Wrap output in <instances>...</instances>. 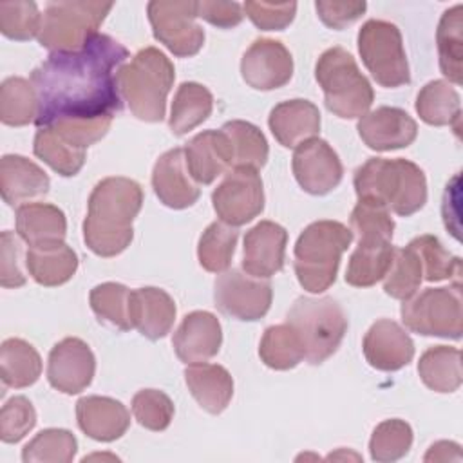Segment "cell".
Here are the masks:
<instances>
[{
    "instance_id": "50",
    "label": "cell",
    "mask_w": 463,
    "mask_h": 463,
    "mask_svg": "<svg viewBox=\"0 0 463 463\" xmlns=\"http://www.w3.org/2000/svg\"><path fill=\"white\" fill-rule=\"evenodd\" d=\"M242 9L246 16L260 29V31H282L286 29L297 13L295 2L284 4H269V2H244Z\"/></svg>"
},
{
    "instance_id": "33",
    "label": "cell",
    "mask_w": 463,
    "mask_h": 463,
    "mask_svg": "<svg viewBox=\"0 0 463 463\" xmlns=\"http://www.w3.org/2000/svg\"><path fill=\"white\" fill-rule=\"evenodd\" d=\"M421 382L436 392H454L463 380L461 353L450 345L429 347L418 362Z\"/></svg>"
},
{
    "instance_id": "34",
    "label": "cell",
    "mask_w": 463,
    "mask_h": 463,
    "mask_svg": "<svg viewBox=\"0 0 463 463\" xmlns=\"http://www.w3.org/2000/svg\"><path fill=\"white\" fill-rule=\"evenodd\" d=\"M42 373L38 351L22 338H7L0 349V376L5 387L22 389L33 385Z\"/></svg>"
},
{
    "instance_id": "7",
    "label": "cell",
    "mask_w": 463,
    "mask_h": 463,
    "mask_svg": "<svg viewBox=\"0 0 463 463\" xmlns=\"http://www.w3.org/2000/svg\"><path fill=\"white\" fill-rule=\"evenodd\" d=\"M286 324L304 347V360L311 365L326 362L340 345L347 331V317L333 297H300L291 306Z\"/></svg>"
},
{
    "instance_id": "25",
    "label": "cell",
    "mask_w": 463,
    "mask_h": 463,
    "mask_svg": "<svg viewBox=\"0 0 463 463\" xmlns=\"http://www.w3.org/2000/svg\"><path fill=\"white\" fill-rule=\"evenodd\" d=\"M49 186V175L27 157L7 154L0 159V192L9 206H22L45 195Z\"/></svg>"
},
{
    "instance_id": "54",
    "label": "cell",
    "mask_w": 463,
    "mask_h": 463,
    "mask_svg": "<svg viewBox=\"0 0 463 463\" xmlns=\"http://www.w3.org/2000/svg\"><path fill=\"white\" fill-rule=\"evenodd\" d=\"M450 459L454 461L461 459L459 445L454 441H438L425 454V461H450Z\"/></svg>"
},
{
    "instance_id": "14",
    "label": "cell",
    "mask_w": 463,
    "mask_h": 463,
    "mask_svg": "<svg viewBox=\"0 0 463 463\" xmlns=\"http://www.w3.org/2000/svg\"><path fill=\"white\" fill-rule=\"evenodd\" d=\"M293 174L304 192L326 195L335 190L344 175L338 154L324 139L313 137L300 143L293 154Z\"/></svg>"
},
{
    "instance_id": "11",
    "label": "cell",
    "mask_w": 463,
    "mask_h": 463,
    "mask_svg": "<svg viewBox=\"0 0 463 463\" xmlns=\"http://www.w3.org/2000/svg\"><path fill=\"white\" fill-rule=\"evenodd\" d=\"M154 38L179 58L194 56L204 43V31L197 18V2L154 0L146 7Z\"/></svg>"
},
{
    "instance_id": "47",
    "label": "cell",
    "mask_w": 463,
    "mask_h": 463,
    "mask_svg": "<svg viewBox=\"0 0 463 463\" xmlns=\"http://www.w3.org/2000/svg\"><path fill=\"white\" fill-rule=\"evenodd\" d=\"M351 228L358 241H392L394 221L385 206L358 199L351 212Z\"/></svg>"
},
{
    "instance_id": "36",
    "label": "cell",
    "mask_w": 463,
    "mask_h": 463,
    "mask_svg": "<svg viewBox=\"0 0 463 463\" xmlns=\"http://www.w3.org/2000/svg\"><path fill=\"white\" fill-rule=\"evenodd\" d=\"M463 7L461 4L447 9L441 14L436 40H438V52H439V69L449 81L461 85L463 81Z\"/></svg>"
},
{
    "instance_id": "15",
    "label": "cell",
    "mask_w": 463,
    "mask_h": 463,
    "mask_svg": "<svg viewBox=\"0 0 463 463\" xmlns=\"http://www.w3.org/2000/svg\"><path fill=\"white\" fill-rule=\"evenodd\" d=\"M242 80L255 90L284 87L293 76V58L279 40H255L241 60Z\"/></svg>"
},
{
    "instance_id": "30",
    "label": "cell",
    "mask_w": 463,
    "mask_h": 463,
    "mask_svg": "<svg viewBox=\"0 0 463 463\" xmlns=\"http://www.w3.org/2000/svg\"><path fill=\"white\" fill-rule=\"evenodd\" d=\"M34 156L63 177L76 175L85 165L87 148L80 146L52 125L40 127L33 145Z\"/></svg>"
},
{
    "instance_id": "53",
    "label": "cell",
    "mask_w": 463,
    "mask_h": 463,
    "mask_svg": "<svg viewBox=\"0 0 463 463\" xmlns=\"http://www.w3.org/2000/svg\"><path fill=\"white\" fill-rule=\"evenodd\" d=\"M197 16L208 24L230 29L242 22V5L237 2H197Z\"/></svg>"
},
{
    "instance_id": "49",
    "label": "cell",
    "mask_w": 463,
    "mask_h": 463,
    "mask_svg": "<svg viewBox=\"0 0 463 463\" xmlns=\"http://www.w3.org/2000/svg\"><path fill=\"white\" fill-rule=\"evenodd\" d=\"M36 425V411L25 396L9 398L0 411V439L4 443L20 441Z\"/></svg>"
},
{
    "instance_id": "45",
    "label": "cell",
    "mask_w": 463,
    "mask_h": 463,
    "mask_svg": "<svg viewBox=\"0 0 463 463\" xmlns=\"http://www.w3.org/2000/svg\"><path fill=\"white\" fill-rule=\"evenodd\" d=\"M412 445V429L407 421L392 418L385 420L373 430L369 452L374 461L391 463L402 459Z\"/></svg>"
},
{
    "instance_id": "52",
    "label": "cell",
    "mask_w": 463,
    "mask_h": 463,
    "mask_svg": "<svg viewBox=\"0 0 463 463\" xmlns=\"http://www.w3.org/2000/svg\"><path fill=\"white\" fill-rule=\"evenodd\" d=\"M318 18L324 22V25L331 29H344L345 25L358 20L365 9L367 4L362 0H349V2H331V0H320L315 4Z\"/></svg>"
},
{
    "instance_id": "6",
    "label": "cell",
    "mask_w": 463,
    "mask_h": 463,
    "mask_svg": "<svg viewBox=\"0 0 463 463\" xmlns=\"http://www.w3.org/2000/svg\"><path fill=\"white\" fill-rule=\"evenodd\" d=\"M315 78L324 90L327 110L342 119L362 118L373 105V87L344 47H331L320 54Z\"/></svg>"
},
{
    "instance_id": "39",
    "label": "cell",
    "mask_w": 463,
    "mask_h": 463,
    "mask_svg": "<svg viewBox=\"0 0 463 463\" xmlns=\"http://www.w3.org/2000/svg\"><path fill=\"white\" fill-rule=\"evenodd\" d=\"M239 239V230L222 221L212 222L197 244L199 264L210 273H222L230 268L235 244Z\"/></svg>"
},
{
    "instance_id": "4",
    "label": "cell",
    "mask_w": 463,
    "mask_h": 463,
    "mask_svg": "<svg viewBox=\"0 0 463 463\" xmlns=\"http://www.w3.org/2000/svg\"><path fill=\"white\" fill-rule=\"evenodd\" d=\"M172 61L156 47L141 49L128 63L121 65L116 81L130 112L148 123L165 118L166 96L174 85Z\"/></svg>"
},
{
    "instance_id": "23",
    "label": "cell",
    "mask_w": 463,
    "mask_h": 463,
    "mask_svg": "<svg viewBox=\"0 0 463 463\" xmlns=\"http://www.w3.org/2000/svg\"><path fill=\"white\" fill-rule=\"evenodd\" d=\"M268 125L282 146L297 148L300 143L318 134L320 112L317 105L307 99H288L271 109Z\"/></svg>"
},
{
    "instance_id": "22",
    "label": "cell",
    "mask_w": 463,
    "mask_h": 463,
    "mask_svg": "<svg viewBox=\"0 0 463 463\" xmlns=\"http://www.w3.org/2000/svg\"><path fill=\"white\" fill-rule=\"evenodd\" d=\"M78 427L96 441H114L121 438L128 425L127 407L109 396H83L76 403Z\"/></svg>"
},
{
    "instance_id": "51",
    "label": "cell",
    "mask_w": 463,
    "mask_h": 463,
    "mask_svg": "<svg viewBox=\"0 0 463 463\" xmlns=\"http://www.w3.org/2000/svg\"><path fill=\"white\" fill-rule=\"evenodd\" d=\"M22 244L20 237L5 230L0 235V284L2 288H20L25 284V275L20 269Z\"/></svg>"
},
{
    "instance_id": "42",
    "label": "cell",
    "mask_w": 463,
    "mask_h": 463,
    "mask_svg": "<svg viewBox=\"0 0 463 463\" xmlns=\"http://www.w3.org/2000/svg\"><path fill=\"white\" fill-rule=\"evenodd\" d=\"M130 293L132 289L118 282H103L92 288L89 300L98 320L110 324L121 331L132 329L134 326L130 320Z\"/></svg>"
},
{
    "instance_id": "3",
    "label": "cell",
    "mask_w": 463,
    "mask_h": 463,
    "mask_svg": "<svg viewBox=\"0 0 463 463\" xmlns=\"http://www.w3.org/2000/svg\"><path fill=\"white\" fill-rule=\"evenodd\" d=\"M358 199L373 201L396 215L409 217L427 203V179L423 170L407 159L371 157L354 172Z\"/></svg>"
},
{
    "instance_id": "13",
    "label": "cell",
    "mask_w": 463,
    "mask_h": 463,
    "mask_svg": "<svg viewBox=\"0 0 463 463\" xmlns=\"http://www.w3.org/2000/svg\"><path fill=\"white\" fill-rule=\"evenodd\" d=\"M217 217L230 226H242L264 210L262 179L253 168H233L212 194Z\"/></svg>"
},
{
    "instance_id": "26",
    "label": "cell",
    "mask_w": 463,
    "mask_h": 463,
    "mask_svg": "<svg viewBox=\"0 0 463 463\" xmlns=\"http://www.w3.org/2000/svg\"><path fill=\"white\" fill-rule=\"evenodd\" d=\"M132 326L148 340H159L170 333L175 320L174 298L159 288H137L130 293Z\"/></svg>"
},
{
    "instance_id": "20",
    "label": "cell",
    "mask_w": 463,
    "mask_h": 463,
    "mask_svg": "<svg viewBox=\"0 0 463 463\" xmlns=\"http://www.w3.org/2000/svg\"><path fill=\"white\" fill-rule=\"evenodd\" d=\"M192 179L186 168L184 150L179 146L165 152L152 170V188L157 199L174 210H183L197 203L201 190Z\"/></svg>"
},
{
    "instance_id": "37",
    "label": "cell",
    "mask_w": 463,
    "mask_h": 463,
    "mask_svg": "<svg viewBox=\"0 0 463 463\" xmlns=\"http://www.w3.org/2000/svg\"><path fill=\"white\" fill-rule=\"evenodd\" d=\"M232 146V166L233 168H253L259 170L268 161V141L260 128L255 125L233 119L222 125L221 128Z\"/></svg>"
},
{
    "instance_id": "29",
    "label": "cell",
    "mask_w": 463,
    "mask_h": 463,
    "mask_svg": "<svg viewBox=\"0 0 463 463\" xmlns=\"http://www.w3.org/2000/svg\"><path fill=\"white\" fill-rule=\"evenodd\" d=\"M29 275L42 286H61L78 269V255L65 242L29 248L25 253Z\"/></svg>"
},
{
    "instance_id": "1",
    "label": "cell",
    "mask_w": 463,
    "mask_h": 463,
    "mask_svg": "<svg viewBox=\"0 0 463 463\" xmlns=\"http://www.w3.org/2000/svg\"><path fill=\"white\" fill-rule=\"evenodd\" d=\"M128 51L109 34H96L74 52H51L31 72L38 99L36 125L94 119L121 110L116 74Z\"/></svg>"
},
{
    "instance_id": "32",
    "label": "cell",
    "mask_w": 463,
    "mask_h": 463,
    "mask_svg": "<svg viewBox=\"0 0 463 463\" xmlns=\"http://www.w3.org/2000/svg\"><path fill=\"white\" fill-rule=\"evenodd\" d=\"M213 109L212 92L195 81H184L179 85L170 110V130L175 136H184L186 132L199 127L208 119Z\"/></svg>"
},
{
    "instance_id": "8",
    "label": "cell",
    "mask_w": 463,
    "mask_h": 463,
    "mask_svg": "<svg viewBox=\"0 0 463 463\" xmlns=\"http://www.w3.org/2000/svg\"><path fill=\"white\" fill-rule=\"evenodd\" d=\"M110 9L112 2H49L38 42L51 52L80 51L98 34Z\"/></svg>"
},
{
    "instance_id": "24",
    "label": "cell",
    "mask_w": 463,
    "mask_h": 463,
    "mask_svg": "<svg viewBox=\"0 0 463 463\" xmlns=\"http://www.w3.org/2000/svg\"><path fill=\"white\" fill-rule=\"evenodd\" d=\"M183 150L186 168L199 184L213 183L228 166H232V146L222 130L199 132Z\"/></svg>"
},
{
    "instance_id": "43",
    "label": "cell",
    "mask_w": 463,
    "mask_h": 463,
    "mask_svg": "<svg viewBox=\"0 0 463 463\" xmlns=\"http://www.w3.org/2000/svg\"><path fill=\"white\" fill-rule=\"evenodd\" d=\"M78 441L71 430L43 429L22 450L25 463H69L76 456Z\"/></svg>"
},
{
    "instance_id": "28",
    "label": "cell",
    "mask_w": 463,
    "mask_h": 463,
    "mask_svg": "<svg viewBox=\"0 0 463 463\" xmlns=\"http://www.w3.org/2000/svg\"><path fill=\"white\" fill-rule=\"evenodd\" d=\"M184 382L195 402L210 414H221L233 396L232 374L217 364H190L184 369Z\"/></svg>"
},
{
    "instance_id": "12",
    "label": "cell",
    "mask_w": 463,
    "mask_h": 463,
    "mask_svg": "<svg viewBox=\"0 0 463 463\" xmlns=\"http://www.w3.org/2000/svg\"><path fill=\"white\" fill-rule=\"evenodd\" d=\"M271 298L273 289L268 280L237 268L222 271L213 284L215 307L222 315L242 322L262 318L269 311Z\"/></svg>"
},
{
    "instance_id": "17",
    "label": "cell",
    "mask_w": 463,
    "mask_h": 463,
    "mask_svg": "<svg viewBox=\"0 0 463 463\" xmlns=\"http://www.w3.org/2000/svg\"><path fill=\"white\" fill-rule=\"evenodd\" d=\"M362 141L378 152L398 150L412 145L418 136L416 121L398 107H378L364 114L356 125Z\"/></svg>"
},
{
    "instance_id": "46",
    "label": "cell",
    "mask_w": 463,
    "mask_h": 463,
    "mask_svg": "<svg viewBox=\"0 0 463 463\" xmlns=\"http://www.w3.org/2000/svg\"><path fill=\"white\" fill-rule=\"evenodd\" d=\"M42 14L34 2L14 0L0 2V31L9 40L25 42L38 36Z\"/></svg>"
},
{
    "instance_id": "31",
    "label": "cell",
    "mask_w": 463,
    "mask_h": 463,
    "mask_svg": "<svg viewBox=\"0 0 463 463\" xmlns=\"http://www.w3.org/2000/svg\"><path fill=\"white\" fill-rule=\"evenodd\" d=\"M392 255L391 241H358L345 269V282L354 288L374 286L387 275Z\"/></svg>"
},
{
    "instance_id": "40",
    "label": "cell",
    "mask_w": 463,
    "mask_h": 463,
    "mask_svg": "<svg viewBox=\"0 0 463 463\" xmlns=\"http://www.w3.org/2000/svg\"><path fill=\"white\" fill-rule=\"evenodd\" d=\"M259 356L268 367L275 371H288L304 360V347L293 329L284 322L269 326L264 331L259 345Z\"/></svg>"
},
{
    "instance_id": "38",
    "label": "cell",
    "mask_w": 463,
    "mask_h": 463,
    "mask_svg": "<svg viewBox=\"0 0 463 463\" xmlns=\"http://www.w3.org/2000/svg\"><path fill=\"white\" fill-rule=\"evenodd\" d=\"M38 99L29 80L5 78L0 85V119L9 127H24L36 121Z\"/></svg>"
},
{
    "instance_id": "18",
    "label": "cell",
    "mask_w": 463,
    "mask_h": 463,
    "mask_svg": "<svg viewBox=\"0 0 463 463\" xmlns=\"http://www.w3.org/2000/svg\"><path fill=\"white\" fill-rule=\"evenodd\" d=\"M288 232L273 222L260 221L244 235L242 269L259 279H269L284 268Z\"/></svg>"
},
{
    "instance_id": "41",
    "label": "cell",
    "mask_w": 463,
    "mask_h": 463,
    "mask_svg": "<svg viewBox=\"0 0 463 463\" xmlns=\"http://www.w3.org/2000/svg\"><path fill=\"white\" fill-rule=\"evenodd\" d=\"M383 279V291L389 297L407 300L416 295L423 280V266L411 244L405 248H394L391 268Z\"/></svg>"
},
{
    "instance_id": "5",
    "label": "cell",
    "mask_w": 463,
    "mask_h": 463,
    "mask_svg": "<svg viewBox=\"0 0 463 463\" xmlns=\"http://www.w3.org/2000/svg\"><path fill=\"white\" fill-rule=\"evenodd\" d=\"M354 233L338 221H315L298 235L293 268L298 284L309 293H322L336 280L342 253Z\"/></svg>"
},
{
    "instance_id": "9",
    "label": "cell",
    "mask_w": 463,
    "mask_h": 463,
    "mask_svg": "<svg viewBox=\"0 0 463 463\" xmlns=\"http://www.w3.org/2000/svg\"><path fill=\"white\" fill-rule=\"evenodd\" d=\"M402 322L407 329L425 335L459 340L463 331V304L459 280L449 288H427L402 304Z\"/></svg>"
},
{
    "instance_id": "35",
    "label": "cell",
    "mask_w": 463,
    "mask_h": 463,
    "mask_svg": "<svg viewBox=\"0 0 463 463\" xmlns=\"http://www.w3.org/2000/svg\"><path fill=\"white\" fill-rule=\"evenodd\" d=\"M416 112L427 123L434 127L452 125L459 130L461 101L456 89L445 80L429 81L416 98Z\"/></svg>"
},
{
    "instance_id": "27",
    "label": "cell",
    "mask_w": 463,
    "mask_h": 463,
    "mask_svg": "<svg viewBox=\"0 0 463 463\" xmlns=\"http://www.w3.org/2000/svg\"><path fill=\"white\" fill-rule=\"evenodd\" d=\"M16 233L29 248L60 244L67 235L65 213L49 203H27L16 208Z\"/></svg>"
},
{
    "instance_id": "10",
    "label": "cell",
    "mask_w": 463,
    "mask_h": 463,
    "mask_svg": "<svg viewBox=\"0 0 463 463\" xmlns=\"http://www.w3.org/2000/svg\"><path fill=\"white\" fill-rule=\"evenodd\" d=\"M358 52L378 85L396 89L411 81L402 33L394 24L367 20L358 31Z\"/></svg>"
},
{
    "instance_id": "48",
    "label": "cell",
    "mask_w": 463,
    "mask_h": 463,
    "mask_svg": "<svg viewBox=\"0 0 463 463\" xmlns=\"http://www.w3.org/2000/svg\"><path fill=\"white\" fill-rule=\"evenodd\" d=\"M132 412L141 427L159 432L170 425L174 403L163 391L141 389L132 398Z\"/></svg>"
},
{
    "instance_id": "16",
    "label": "cell",
    "mask_w": 463,
    "mask_h": 463,
    "mask_svg": "<svg viewBox=\"0 0 463 463\" xmlns=\"http://www.w3.org/2000/svg\"><path fill=\"white\" fill-rule=\"evenodd\" d=\"M94 371L96 358L81 338L67 336L60 340L49 353L47 380L60 392H81L90 385Z\"/></svg>"
},
{
    "instance_id": "44",
    "label": "cell",
    "mask_w": 463,
    "mask_h": 463,
    "mask_svg": "<svg viewBox=\"0 0 463 463\" xmlns=\"http://www.w3.org/2000/svg\"><path fill=\"white\" fill-rule=\"evenodd\" d=\"M423 266V279L429 282H439L447 279H459L461 275V259L452 255L443 248L438 237L420 235L409 242Z\"/></svg>"
},
{
    "instance_id": "21",
    "label": "cell",
    "mask_w": 463,
    "mask_h": 463,
    "mask_svg": "<svg viewBox=\"0 0 463 463\" xmlns=\"http://www.w3.org/2000/svg\"><path fill=\"white\" fill-rule=\"evenodd\" d=\"M222 344L219 318L208 311H192L174 333L172 345L184 364H199L215 356Z\"/></svg>"
},
{
    "instance_id": "2",
    "label": "cell",
    "mask_w": 463,
    "mask_h": 463,
    "mask_svg": "<svg viewBox=\"0 0 463 463\" xmlns=\"http://www.w3.org/2000/svg\"><path fill=\"white\" fill-rule=\"evenodd\" d=\"M143 204L139 183L128 177L101 179L90 197L83 221V241L99 257H116L125 251L134 237L132 222Z\"/></svg>"
},
{
    "instance_id": "19",
    "label": "cell",
    "mask_w": 463,
    "mask_h": 463,
    "mask_svg": "<svg viewBox=\"0 0 463 463\" xmlns=\"http://www.w3.org/2000/svg\"><path fill=\"white\" fill-rule=\"evenodd\" d=\"M364 356L378 371H398L414 356V342L409 333L394 320L374 322L364 336Z\"/></svg>"
}]
</instances>
